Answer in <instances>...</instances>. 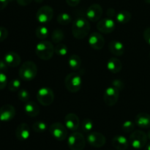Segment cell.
I'll list each match as a JSON object with an SVG mask.
<instances>
[{"label":"cell","instance_id":"obj_1","mask_svg":"<svg viewBox=\"0 0 150 150\" xmlns=\"http://www.w3.org/2000/svg\"><path fill=\"white\" fill-rule=\"evenodd\" d=\"M90 29V23L85 18L78 17L73 22L72 33L75 38L81 40L89 35Z\"/></svg>","mask_w":150,"mask_h":150},{"label":"cell","instance_id":"obj_2","mask_svg":"<svg viewBox=\"0 0 150 150\" xmlns=\"http://www.w3.org/2000/svg\"><path fill=\"white\" fill-rule=\"evenodd\" d=\"M54 47L50 41L42 40L37 44L35 47V54L40 59L49 60L54 56Z\"/></svg>","mask_w":150,"mask_h":150},{"label":"cell","instance_id":"obj_3","mask_svg":"<svg viewBox=\"0 0 150 150\" xmlns=\"http://www.w3.org/2000/svg\"><path fill=\"white\" fill-rule=\"evenodd\" d=\"M18 74L21 80L31 81L35 79L38 74V67L32 61H26L21 66Z\"/></svg>","mask_w":150,"mask_h":150},{"label":"cell","instance_id":"obj_4","mask_svg":"<svg viewBox=\"0 0 150 150\" xmlns=\"http://www.w3.org/2000/svg\"><path fill=\"white\" fill-rule=\"evenodd\" d=\"M64 85L67 90L72 93L79 92L82 86V79L77 73H71L67 75L64 79Z\"/></svg>","mask_w":150,"mask_h":150},{"label":"cell","instance_id":"obj_5","mask_svg":"<svg viewBox=\"0 0 150 150\" xmlns=\"http://www.w3.org/2000/svg\"><path fill=\"white\" fill-rule=\"evenodd\" d=\"M147 134L142 130H136L130 134L129 143L134 149H139L144 148L147 143Z\"/></svg>","mask_w":150,"mask_h":150},{"label":"cell","instance_id":"obj_6","mask_svg":"<svg viewBox=\"0 0 150 150\" xmlns=\"http://www.w3.org/2000/svg\"><path fill=\"white\" fill-rule=\"evenodd\" d=\"M37 99L43 106H48L54 102V94L52 89L47 86L40 88L37 93Z\"/></svg>","mask_w":150,"mask_h":150},{"label":"cell","instance_id":"obj_7","mask_svg":"<svg viewBox=\"0 0 150 150\" xmlns=\"http://www.w3.org/2000/svg\"><path fill=\"white\" fill-rule=\"evenodd\" d=\"M67 144L70 150H83L86 145V140L81 133L73 132L67 139Z\"/></svg>","mask_w":150,"mask_h":150},{"label":"cell","instance_id":"obj_8","mask_svg":"<svg viewBox=\"0 0 150 150\" xmlns=\"http://www.w3.org/2000/svg\"><path fill=\"white\" fill-rule=\"evenodd\" d=\"M49 132L51 136L57 141H64L67 137V127L60 122H54L50 126Z\"/></svg>","mask_w":150,"mask_h":150},{"label":"cell","instance_id":"obj_9","mask_svg":"<svg viewBox=\"0 0 150 150\" xmlns=\"http://www.w3.org/2000/svg\"><path fill=\"white\" fill-rule=\"evenodd\" d=\"M54 16V10L48 5H45L38 9L36 13V18L39 23H47L51 21Z\"/></svg>","mask_w":150,"mask_h":150},{"label":"cell","instance_id":"obj_10","mask_svg":"<svg viewBox=\"0 0 150 150\" xmlns=\"http://www.w3.org/2000/svg\"><path fill=\"white\" fill-rule=\"evenodd\" d=\"M119 97H120V91L117 90L114 86H108L104 92V102L108 106H114L115 104H117Z\"/></svg>","mask_w":150,"mask_h":150},{"label":"cell","instance_id":"obj_11","mask_svg":"<svg viewBox=\"0 0 150 150\" xmlns=\"http://www.w3.org/2000/svg\"><path fill=\"white\" fill-rule=\"evenodd\" d=\"M86 139L89 144L96 148L102 147L105 144V142H106L105 136L102 133H98V132H90L88 133Z\"/></svg>","mask_w":150,"mask_h":150},{"label":"cell","instance_id":"obj_12","mask_svg":"<svg viewBox=\"0 0 150 150\" xmlns=\"http://www.w3.org/2000/svg\"><path fill=\"white\" fill-rule=\"evenodd\" d=\"M103 13V8L100 4H93L88 7L86 16L89 21L92 22H96L102 17Z\"/></svg>","mask_w":150,"mask_h":150},{"label":"cell","instance_id":"obj_13","mask_svg":"<svg viewBox=\"0 0 150 150\" xmlns=\"http://www.w3.org/2000/svg\"><path fill=\"white\" fill-rule=\"evenodd\" d=\"M116 28V23L111 18L102 19L97 23V29L103 34H109L114 32Z\"/></svg>","mask_w":150,"mask_h":150},{"label":"cell","instance_id":"obj_14","mask_svg":"<svg viewBox=\"0 0 150 150\" xmlns=\"http://www.w3.org/2000/svg\"><path fill=\"white\" fill-rule=\"evenodd\" d=\"M14 106L10 104H5L0 108V121L7 122L13 120L16 116Z\"/></svg>","mask_w":150,"mask_h":150},{"label":"cell","instance_id":"obj_15","mask_svg":"<svg viewBox=\"0 0 150 150\" xmlns=\"http://www.w3.org/2000/svg\"><path fill=\"white\" fill-rule=\"evenodd\" d=\"M88 43L93 49L100 50L103 48L104 45H105V40L102 35L98 33V32H94L89 35Z\"/></svg>","mask_w":150,"mask_h":150},{"label":"cell","instance_id":"obj_16","mask_svg":"<svg viewBox=\"0 0 150 150\" xmlns=\"http://www.w3.org/2000/svg\"><path fill=\"white\" fill-rule=\"evenodd\" d=\"M64 124L67 129L71 131H76L79 129V125H80V120L76 114L70 113V114H67L64 117Z\"/></svg>","mask_w":150,"mask_h":150},{"label":"cell","instance_id":"obj_17","mask_svg":"<svg viewBox=\"0 0 150 150\" xmlns=\"http://www.w3.org/2000/svg\"><path fill=\"white\" fill-rule=\"evenodd\" d=\"M16 136L18 140L21 142L27 140L30 136V129L29 125L26 123L19 125L16 130Z\"/></svg>","mask_w":150,"mask_h":150},{"label":"cell","instance_id":"obj_18","mask_svg":"<svg viewBox=\"0 0 150 150\" xmlns=\"http://www.w3.org/2000/svg\"><path fill=\"white\" fill-rule=\"evenodd\" d=\"M4 61L8 65V67H16L20 64L21 59L17 53L14 51H10L4 55Z\"/></svg>","mask_w":150,"mask_h":150},{"label":"cell","instance_id":"obj_19","mask_svg":"<svg viewBox=\"0 0 150 150\" xmlns=\"http://www.w3.org/2000/svg\"><path fill=\"white\" fill-rule=\"evenodd\" d=\"M108 49L110 52L114 56L120 57L125 53L124 44L119 40H113L108 44Z\"/></svg>","mask_w":150,"mask_h":150},{"label":"cell","instance_id":"obj_20","mask_svg":"<svg viewBox=\"0 0 150 150\" xmlns=\"http://www.w3.org/2000/svg\"><path fill=\"white\" fill-rule=\"evenodd\" d=\"M135 123L143 129L150 128V115L146 113H140L135 118Z\"/></svg>","mask_w":150,"mask_h":150},{"label":"cell","instance_id":"obj_21","mask_svg":"<svg viewBox=\"0 0 150 150\" xmlns=\"http://www.w3.org/2000/svg\"><path fill=\"white\" fill-rule=\"evenodd\" d=\"M112 145L117 150H125L128 148L129 141L122 135H117L112 139Z\"/></svg>","mask_w":150,"mask_h":150},{"label":"cell","instance_id":"obj_22","mask_svg":"<svg viewBox=\"0 0 150 150\" xmlns=\"http://www.w3.org/2000/svg\"><path fill=\"white\" fill-rule=\"evenodd\" d=\"M23 109L26 115L30 117H37L40 113L39 105L33 101L26 102V103L23 106Z\"/></svg>","mask_w":150,"mask_h":150},{"label":"cell","instance_id":"obj_23","mask_svg":"<svg viewBox=\"0 0 150 150\" xmlns=\"http://www.w3.org/2000/svg\"><path fill=\"white\" fill-rule=\"evenodd\" d=\"M107 69L112 73H117L121 71L122 68V64L119 59L116 57H111L107 62Z\"/></svg>","mask_w":150,"mask_h":150},{"label":"cell","instance_id":"obj_24","mask_svg":"<svg viewBox=\"0 0 150 150\" xmlns=\"http://www.w3.org/2000/svg\"><path fill=\"white\" fill-rule=\"evenodd\" d=\"M68 65L72 70H79L81 66V59L76 54H73L68 59Z\"/></svg>","mask_w":150,"mask_h":150},{"label":"cell","instance_id":"obj_25","mask_svg":"<svg viewBox=\"0 0 150 150\" xmlns=\"http://www.w3.org/2000/svg\"><path fill=\"white\" fill-rule=\"evenodd\" d=\"M132 18L131 13L127 10H121L116 15V20L119 23H127Z\"/></svg>","mask_w":150,"mask_h":150},{"label":"cell","instance_id":"obj_26","mask_svg":"<svg viewBox=\"0 0 150 150\" xmlns=\"http://www.w3.org/2000/svg\"><path fill=\"white\" fill-rule=\"evenodd\" d=\"M64 32L60 29H56L51 34V39L54 43L59 44L64 40Z\"/></svg>","mask_w":150,"mask_h":150},{"label":"cell","instance_id":"obj_27","mask_svg":"<svg viewBox=\"0 0 150 150\" xmlns=\"http://www.w3.org/2000/svg\"><path fill=\"white\" fill-rule=\"evenodd\" d=\"M48 33L49 32H48V28L44 26H38L35 30V35H36L37 38L41 40H44L45 39H46L47 37L48 36Z\"/></svg>","mask_w":150,"mask_h":150},{"label":"cell","instance_id":"obj_28","mask_svg":"<svg viewBox=\"0 0 150 150\" xmlns=\"http://www.w3.org/2000/svg\"><path fill=\"white\" fill-rule=\"evenodd\" d=\"M57 20L60 25H68L72 21V18L67 13H62L57 16Z\"/></svg>","mask_w":150,"mask_h":150},{"label":"cell","instance_id":"obj_29","mask_svg":"<svg viewBox=\"0 0 150 150\" xmlns=\"http://www.w3.org/2000/svg\"><path fill=\"white\" fill-rule=\"evenodd\" d=\"M47 127L48 125L43 121H37L32 125V129L34 131L38 133H44L47 130Z\"/></svg>","mask_w":150,"mask_h":150},{"label":"cell","instance_id":"obj_30","mask_svg":"<svg viewBox=\"0 0 150 150\" xmlns=\"http://www.w3.org/2000/svg\"><path fill=\"white\" fill-rule=\"evenodd\" d=\"M94 127V123L92 120L90 119H84L81 122V129L82 131L84 133H89L92 132Z\"/></svg>","mask_w":150,"mask_h":150},{"label":"cell","instance_id":"obj_31","mask_svg":"<svg viewBox=\"0 0 150 150\" xmlns=\"http://www.w3.org/2000/svg\"><path fill=\"white\" fill-rule=\"evenodd\" d=\"M54 51L57 55L59 56V57H64L68 53V48L65 44L59 43L54 48Z\"/></svg>","mask_w":150,"mask_h":150},{"label":"cell","instance_id":"obj_32","mask_svg":"<svg viewBox=\"0 0 150 150\" xmlns=\"http://www.w3.org/2000/svg\"><path fill=\"white\" fill-rule=\"evenodd\" d=\"M135 125L136 123L133 122L131 120H127V121L124 122L123 124L122 125V129L125 133H130L134 130Z\"/></svg>","mask_w":150,"mask_h":150},{"label":"cell","instance_id":"obj_33","mask_svg":"<svg viewBox=\"0 0 150 150\" xmlns=\"http://www.w3.org/2000/svg\"><path fill=\"white\" fill-rule=\"evenodd\" d=\"M21 82L19 79H13L8 83V89L11 92H16L21 87Z\"/></svg>","mask_w":150,"mask_h":150},{"label":"cell","instance_id":"obj_34","mask_svg":"<svg viewBox=\"0 0 150 150\" xmlns=\"http://www.w3.org/2000/svg\"><path fill=\"white\" fill-rule=\"evenodd\" d=\"M29 97H30L29 92L26 89H21L18 92V98L22 102H28Z\"/></svg>","mask_w":150,"mask_h":150},{"label":"cell","instance_id":"obj_35","mask_svg":"<svg viewBox=\"0 0 150 150\" xmlns=\"http://www.w3.org/2000/svg\"><path fill=\"white\" fill-rule=\"evenodd\" d=\"M111 84H112V86L116 88V89H117V90L120 91V92L122 90L125 88L124 82L122 80H120V79H114L112 81V83H111Z\"/></svg>","mask_w":150,"mask_h":150},{"label":"cell","instance_id":"obj_36","mask_svg":"<svg viewBox=\"0 0 150 150\" xmlns=\"http://www.w3.org/2000/svg\"><path fill=\"white\" fill-rule=\"evenodd\" d=\"M7 77L4 73L0 72V90L4 89L7 86Z\"/></svg>","mask_w":150,"mask_h":150},{"label":"cell","instance_id":"obj_37","mask_svg":"<svg viewBox=\"0 0 150 150\" xmlns=\"http://www.w3.org/2000/svg\"><path fill=\"white\" fill-rule=\"evenodd\" d=\"M8 36V31L4 26H0V42L5 40Z\"/></svg>","mask_w":150,"mask_h":150},{"label":"cell","instance_id":"obj_38","mask_svg":"<svg viewBox=\"0 0 150 150\" xmlns=\"http://www.w3.org/2000/svg\"><path fill=\"white\" fill-rule=\"evenodd\" d=\"M144 39L146 41V43L150 45V27L146 28L144 31Z\"/></svg>","mask_w":150,"mask_h":150},{"label":"cell","instance_id":"obj_39","mask_svg":"<svg viewBox=\"0 0 150 150\" xmlns=\"http://www.w3.org/2000/svg\"><path fill=\"white\" fill-rule=\"evenodd\" d=\"M7 67H8V65L6 64L4 60H0V72L4 73V72L7 71Z\"/></svg>","mask_w":150,"mask_h":150},{"label":"cell","instance_id":"obj_40","mask_svg":"<svg viewBox=\"0 0 150 150\" xmlns=\"http://www.w3.org/2000/svg\"><path fill=\"white\" fill-rule=\"evenodd\" d=\"M66 2L70 7H76L78 4H79L81 0H66Z\"/></svg>","mask_w":150,"mask_h":150},{"label":"cell","instance_id":"obj_41","mask_svg":"<svg viewBox=\"0 0 150 150\" xmlns=\"http://www.w3.org/2000/svg\"><path fill=\"white\" fill-rule=\"evenodd\" d=\"M17 3L21 6H27L32 3L33 0H16Z\"/></svg>","mask_w":150,"mask_h":150},{"label":"cell","instance_id":"obj_42","mask_svg":"<svg viewBox=\"0 0 150 150\" xmlns=\"http://www.w3.org/2000/svg\"><path fill=\"white\" fill-rule=\"evenodd\" d=\"M10 1H12V0H0V11L4 10Z\"/></svg>","mask_w":150,"mask_h":150},{"label":"cell","instance_id":"obj_43","mask_svg":"<svg viewBox=\"0 0 150 150\" xmlns=\"http://www.w3.org/2000/svg\"><path fill=\"white\" fill-rule=\"evenodd\" d=\"M106 15L107 16H108V18H112L114 17V16H115L116 15L115 10L113 8L108 9V10H107L106 12Z\"/></svg>","mask_w":150,"mask_h":150},{"label":"cell","instance_id":"obj_44","mask_svg":"<svg viewBox=\"0 0 150 150\" xmlns=\"http://www.w3.org/2000/svg\"><path fill=\"white\" fill-rule=\"evenodd\" d=\"M144 150H150V143L148 144L145 146Z\"/></svg>","mask_w":150,"mask_h":150},{"label":"cell","instance_id":"obj_45","mask_svg":"<svg viewBox=\"0 0 150 150\" xmlns=\"http://www.w3.org/2000/svg\"><path fill=\"white\" fill-rule=\"evenodd\" d=\"M35 1H36L37 3H41V2H42V1H43V0H35Z\"/></svg>","mask_w":150,"mask_h":150},{"label":"cell","instance_id":"obj_46","mask_svg":"<svg viewBox=\"0 0 150 150\" xmlns=\"http://www.w3.org/2000/svg\"><path fill=\"white\" fill-rule=\"evenodd\" d=\"M147 137H148V139L150 140V130L148 131V133H147Z\"/></svg>","mask_w":150,"mask_h":150},{"label":"cell","instance_id":"obj_47","mask_svg":"<svg viewBox=\"0 0 150 150\" xmlns=\"http://www.w3.org/2000/svg\"><path fill=\"white\" fill-rule=\"evenodd\" d=\"M144 1L146 3H147V4H150V0H144Z\"/></svg>","mask_w":150,"mask_h":150},{"label":"cell","instance_id":"obj_48","mask_svg":"<svg viewBox=\"0 0 150 150\" xmlns=\"http://www.w3.org/2000/svg\"><path fill=\"white\" fill-rule=\"evenodd\" d=\"M149 58H150V53H149Z\"/></svg>","mask_w":150,"mask_h":150},{"label":"cell","instance_id":"obj_49","mask_svg":"<svg viewBox=\"0 0 150 150\" xmlns=\"http://www.w3.org/2000/svg\"><path fill=\"white\" fill-rule=\"evenodd\" d=\"M0 122H1V121H0Z\"/></svg>","mask_w":150,"mask_h":150}]
</instances>
